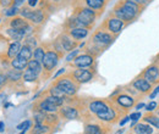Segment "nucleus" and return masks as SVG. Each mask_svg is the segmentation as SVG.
Here are the masks:
<instances>
[{"label": "nucleus", "mask_w": 159, "mask_h": 134, "mask_svg": "<svg viewBox=\"0 0 159 134\" xmlns=\"http://www.w3.org/2000/svg\"><path fill=\"white\" fill-rule=\"evenodd\" d=\"M118 102L124 107H130V106L134 105V99H131L130 96L127 95H120L118 97Z\"/></svg>", "instance_id": "5701e85b"}, {"label": "nucleus", "mask_w": 159, "mask_h": 134, "mask_svg": "<svg viewBox=\"0 0 159 134\" xmlns=\"http://www.w3.org/2000/svg\"><path fill=\"white\" fill-rule=\"evenodd\" d=\"M50 93H52V95L53 96H58V97H64V92L61 90V89H59L58 87L57 88H52L50 89Z\"/></svg>", "instance_id": "473e14b6"}, {"label": "nucleus", "mask_w": 159, "mask_h": 134, "mask_svg": "<svg viewBox=\"0 0 159 134\" xmlns=\"http://www.w3.org/2000/svg\"><path fill=\"white\" fill-rule=\"evenodd\" d=\"M156 106H157V104L153 101V102H151L149 105H147V110H148V111H153V110L156 109Z\"/></svg>", "instance_id": "ea45409f"}, {"label": "nucleus", "mask_w": 159, "mask_h": 134, "mask_svg": "<svg viewBox=\"0 0 159 134\" xmlns=\"http://www.w3.org/2000/svg\"><path fill=\"white\" fill-rule=\"evenodd\" d=\"M94 40L98 43V44H102V45H108L113 41V38L110 34L105 33V32H98L96 36H94Z\"/></svg>", "instance_id": "1a4fd4ad"}, {"label": "nucleus", "mask_w": 159, "mask_h": 134, "mask_svg": "<svg viewBox=\"0 0 159 134\" xmlns=\"http://www.w3.org/2000/svg\"><path fill=\"white\" fill-rule=\"evenodd\" d=\"M25 1H26V0H15V1H14V5H15L16 7H19V6H20V5H22Z\"/></svg>", "instance_id": "c03bdc74"}, {"label": "nucleus", "mask_w": 159, "mask_h": 134, "mask_svg": "<svg viewBox=\"0 0 159 134\" xmlns=\"http://www.w3.org/2000/svg\"><path fill=\"white\" fill-rule=\"evenodd\" d=\"M30 126H31V122H30V121H25L23 123H21V124L17 126V129H19V131H26Z\"/></svg>", "instance_id": "f704fd0d"}, {"label": "nucleus", "mask_w": 159, "mask_h": 134, "mask_svg": "<svg viewBox=\"0 0 159 134\" xmlns=\"http://www.w3.org/2000/svg\"><path fill=\"white\" fill-rule=\"evenodd\" d=\"M84 134H102L100 132V128L98 126H94V124H89L84 129Z\"/></svg>", "instance_id": "bb28decb"}, {"label": "nucleus", "mask_w": 159, "mask_h": 134, "mask_svg": "<svg viewBox=\"0 0 159 134\" xmlns=\"http://www.w3.org/2000/svg\"><path fill=\"white\" fill-rule=\"evenodd\" d=\"M7 78L9 79H11V80H17V79H20L21 78V72L20 70H11V71H9L7 72Z\"/></svg>", "instance_id": "c85d7f7f"}, {"label": "nucleus", "mask_w": 159, "mask_h": 134, "mask_svg": "<svg viewBox=\"0 0 159 134\" xmlns=\"http://www.w3.org/2000/svg\"><path fill=\"white\" fill-rule=\"evenodd\" d=\"M26 45L30 46L31 49H33V48L37 45V41H36V39L34 38H28L27 40H26Z\"/></svg>", "instance_id": "c9c22d12"}, {"label": "nucleus", "mask_w": 159, "mask_h": 134, "mask_svg": "<svg viewBox=\"0 0 159 134\" xmlns=\"http://www.w3.org/2000/svg\"><path fill=\"white\" fill-rule=\"evenodd\" d=\"M158 94H159V87L156 89V90H154V92H153V93H152V94H151V99H154V97L158 95Z\"/></svg>", "instance_id": "a18cd8bd"}, {"label": "nucleus", "mask_w": 159, "mask_h": 134, "mask_svg": "<svg viewBox=\"0 0 159 134\" xmlns=\"http://www.w3.org/2000/svg\"><path fill=\"white\" fill-rule=\"evenodd\" d=\"M61 114L65 116L66 118H69V119H74V118L77 117V111L75 109H72V107H65L61 111Z\"/></svg>", "instance_id": "b1692460"}, {"label": "nucleus", "mask_w": 159, "mask_h": 134, "mask_svg": "<svg viewBox=\"0 0 159 134\" xmlns=\"http://www.w3.org/2000/svg\"><path fill=\"white\" fill-rule=\"evenodd\" d=\"M144 121L151 123L152 126H154L156 128H159V118L158 117H154V116H147L144 117Z\"/></svg>", "instance_id": "7c9ffc66"}, {"label": "nucleus", "mask_w": 159, "mask_h": 134, "mask_svg": "<svg viewBox=\"0 0 159 134\" xmlns=\"http://www.w3.org/2000/svg\"><path fill=\"white\" fill-rule=\"evenodd\" d=\"M19 11H17V7L16 6H14V7H11L7 12H6V16H12V15H16Z\"/></svg>", "instance_id": "4c0bfd02"}, {"label": "nucleus", "mask_w": 159, "mask_h": 134, "mask_svg": "<svg viewBox=\"0 0 159 134\" xmlns=\"http://www.w3.org/2000/svg\"><path fill=\"white\" fill-rule=\"evenodd\" d=\"M139 117H141V114H139V112H136V114H132V115L130 116V118L132 119V124H131L132 127H134V124H135V122H136V121L139 119Z\"/></svg>", "instance_id": "e433bc0d"}, {"label": "nucleus", "mask_w": 159, "mask_h": 134, "mask_svg": "<svg viewBox=\"0 0 159 134\" xmlns=\"http://www.w3.org/2000/svg\"><path fill=\"white\" fill-rule=\"evenodd\" d=\"M122 132H124V129H120V131H118L115 134H122Z\"/></svg>", "instance_id": "864d4df0"}, {"label": "nucleus", "mask_w": 159, "mask_h": 134, "mask_svg": "<svg viewBox=\"0 0 159 134\" xmlns=\"http://www.w3.org/2000/svg\"><path fill=\"white\" fill-rule=\"evenodd\" d=\"M97 115H98V117H99L100 119H103V121H111V119L115 117V112H114V110L107 107L104 111H102V112L97 114Z\"/></svg>", "instance_id": "4468645a"}, {"label": "nucleus", "mask_w": 159, "mask_h": 134, "mask_svg": "<svg viewBox=\"0 0 159 134\" xmlns=\"http://www.w3.org/2000/svg\"><path fill=\"white\" fill-rule=\"evenodd\" d=\"M60 43H61V50H66V51H70V50H72L76 46V43L72 41L71 39H69L66 36H62L61 37Z\"/></svg>", "instance_id": "9b49d317"}, {"label": "nucleus", "mask_w": 159, "mask_h": 134, "mask_svg": "<svg viewBox=\"0 0 159 134\" xmlns=\"http://www.w3.org/2000/svg\"><path fill=\"white\" fill-rule=\"evenodd\" d=\"M21 15L25 17V19H31L32 22L34 23H40L43 19H44V15L40 10H28V9H23L21 11Z\"/></svg>", "instance_id": "7ed1b4c3"}, {"label": "nucleus", "mask_w": 159, "mask_h": 134, "mask_svg": "<svg viewBox=\"0 0 159 134\" xmlns=\"http://www.w3.org/2000/svg\"><path fill=\"white\" fill-rule=\"evenodd\" d=\"M122 27H124V22L118 17L116 19H110L108 21V28L113 33H119L122 29Z\"/></svg>", "instance_id": "423d86ee"}, {"label": "nucleus", "mask_w": 159, "mask_h": 134, "mask_svg": "<svg viewBox=\"0 0 159 134\" xmlns=\"http://www.w3.org/2000/svg\"><path fill=\"white\" fill-rule=\"evenodd\" d=\"M23 79L26 82H33V80L37 79V73L33 72V71H31V70H27L25 72V75H23Z\"/></svg>", "instance_id": "cd10ccee"}, {"label": "nucleus", "mask_w": 159, "mask_h": 134, "mask_svg": "<svg viewBox=\"0 0 159 134\" xmlns=\"http://www.w3.org/2000/svg\"><path fill=\"white\" fill-rule=\"evenodd\" d=\"M134 87L136 89H139L141 92H148L151 89V84L147 79H137L135 83H134Z\"/></svg>", "instance_id": "ddd939ff"}, {"label": "nucleus", "mask_w": 159, "mask_h": 134, "mask_svg": "<svg viewBox=\"0 0 159 134\" xmlns=\"http://www.w3.org/2000/svg\"><path fill=\"white\" fill-rule=\"evenodd\" d=\"M37 2H38V0H28V5L30 6H36Z\"/></svg>", "instance_id": "de8ad7c7"}, {"label": "nucleus", "mask_w": 159, "mask_h": 134, "mask_svg": "<svg viewBox=\"0 0 159 134\" xmlns=\"http://www.w3.org/2000/svg\"><path fill=\"white\" fill-rule=\"evenodd\" d=\"M134 1H136L137 4L142 5V6H143V5H147V4L149 2V0H134Z\"/></svg>", "instance_id": "79ce46f5"}, {"label": "nucleus", "mask_w": 159, "mask_h": 134, "mask_svg": "<svg viewBox=\"0 0 159 134\" xmlns=\"http://www.w3.org/2000/svg\"><path fill=\"white\" fill-rule=\"evenodd\" d=\"M77 54H79V50H74V51H72V53L66 58V61H71L72 58H76V55H77Z\"/></svg>", "instance_id": "58836bf2"}, {"label": "nucleus", "mask_w": 159, "mask_h": 134, "mask_svg": "<svg viewBox=\"0 0 159 134\" xmlns=\"http://www.w3.org/2000/svg\"><path fill=\"white\" fill-rule=\"evenodd\" d=\"M7 33H9V36L14 39V40H21V39L25 37V34H23L22 31H20V29H15V28L9 29Z\"/></svg>", "instance_id": "393cba45"}, {"label": "nucleus", "mask_w": 159, "mask_h": 134, "mask_svg": "<svg viewBox=\"0 0 159 134\" xmlns=\"http://www.w3.org/2000/svg\"><path fill=\"white\" fill-rule=\"evenodd\" d=\"M11 65H12V67H14V68L20 70L21 71V70L26 68V66L28 65V61H27V60H25V58H14V60H12Z\"/></svg>", "instance_id": "a211bd4d"}, {"label": "nucleus", "mask_w": 159, "mask_h": 134, "mask_svg": "<svg viewBox=\"0 0 159 134\" xmlns=\"http://www.w3.org/2000/svg\"><path fill=\"white\" fill-rule=\"evenodd\" d=\"M11 27L15 28V29H20V31H22V29H25V28L28 27V23L22 19H14L12 21H11Z\"/></svg>", "instance_id": "dca6fc26"}, {"label": "nucleus", "mask_w": 159, "mask_h": 134, "mask_svg": "<svg viewBox=\"0 0 159 134\" xmlns=\"http://www.w3.org/2000/svg\"><path fill=\"white\" fill-rule=\"evenodd\" d=\"M86 4L92 10H99L105 5V0H86Z\"/></svg>", "instance_id": "2eb2a0df"}, {"label": "nucleus", "mask_w": 159, "mask_h": 134, "mask_svg": "<svg viewBox=\"0 0 159 134\" xmlns=\"http://www.w3.org/2000/svg\"><path fill=\"white\" fill-rule=\"evenodd\" d=\"M74 76L80 83H86L89 79H92V73L88 70H76L74 72Z\"/></svg>", "instance_id": "6e6552de"}, {"label": "nucleus", "mask_w": 159, "mask_h": 134, "mask_svg": "<svg viewBox=\"0 0 159 134\" xmlns=\"http://www.w3.org/2000/svg\"><path fill=\"white\" fill-rule=\"evenodd\" d=\"M44 55H45V53H44V50L42 48H37L34 50V60H37L38 62H43Z\"/></svg>", "instance_id": "c756f323"}, {"label": "nucleus", "mask_w": 159, "mask_h": 134, "mask_svg": "<svg viewBox=\"0 0 159 134\" xmlns=\"http://www.w3.org/2000/svg\"><path fill=\"white\" fill-rule=\"evenodd\" d=\"M43 119H44V115H37L36 116V122H37V124H40V123L43 122Z\"/></svg>", "instance_id": "a19ab883"}, {"label": "nucleus", "mask_w": 159, "mask_h": 134, "mask_svg": "<svg viewBox=\"0 0 159 134\" xmlns=\"http://www.w3.org/2000/svg\"><path fill=\"white\" fill-rule=\"evenodd\" d=\"M89 109H91L92 112H94V114H99V112L104 111V110L107 109V105H105L104 102H102V101H94V102L91 104Z\"/></svg>", "instance_id": "f3484780"}, {"label": "nucleus", "mask_w": 159, "mask_h": 134, "mask_svg": "<svg viewBox=\"0 0 159 134\" xmlns=\"http://www.w3.org/2000/svg\"><path fill=\"white\" fill-rule=\"evenodd\" d=\"M129 119H131V118H130V117H125V118H124V119L120 122V126H124V124H126V123L129 122Z\"/></svg>", "instance_id": "49530a36"}, {"label": "nucleus", "mask_w": 159, "mask_h": 134, "mask_svg": "<svg viewBox=\"0 0 159 134\" xmlns=\"http://www.w3.org/2000/svg\"><path fill=\"white\" fill-rule=\"evenodd\" d=\"M27 67H28V70L36 72L37 75L39 73L40 70H42V67H40V62H38L37 60H32V61H30L28 65H27Z\"/></svg>", "instance_id": "a878e982"}, {"label": "nucleus", "mask_w": 159, "mask_h": 134, "mask_svg": "<svg viewBox=\"0 0 159 134\" xmlns=\"http://www.w3.org/2000/svg\"><path fill=\"white\" fill-rule=\"evenodd\" d=\"M57 87L59 89H61L67 95H72V94L76 93V85L71 80H69V79H61V80H59Z\"/></svg>", "instance_id": "39448f33"}, {"label": "nucleus", "mask_w": 159, "mask_h": 134, "mask_svg": "<svg viewBox=\"0 0 159 134\" xmlns=\"http://www.w3.org/2000/svg\"><path fill=\"white\" fill-rule=\"evenodd\" d=\"M64 71H65V70H64V68H61V70H60L59 72H58V73H57V75H55V77H58V76H59V75H61V73H62V72H64Z\"/></svg>", "instance_id": "603ef678"}, {"label": "nucleus", "mask_w": 159, "mask_h": 134, "mask_svg": "<svg viewBox=\"0 0 159 134\" xmlns=\"http://www.w3.org/2000/svg\"><path fill=\"white\" fill-rule=\"evenodd\" d=\"M12 2V0H1V5L2 6H9Z\"/></svg>", "instance_id": "37998d69"}, {"label": "nucleus", "mask_w": 159, "mask_h": 134, "mask_svg": "<svg viewBox=\"0 0 159 134\" xmlns=\"http://www.w3.org/2000/svg\"><path fill=\"white\" fill-rule=\"evenodd\" d=\"M70 34L72 36V38L75 39H82L84 37H87L88 34V31L86 28H82V27H76V28H72L70 31Z\"/></svg>", "instance_id": "f8f14e48"}, {"label": "nucleus", "mask_w": 159, "mask_h": 134, "mask_svg": "<svg viewBox=\"0 0 159 134\" xmlns=\"http://www.w3.org/2000/svg\"><path fill=\"white\" fill-rule=\"evenodd\" d=\"M115 15H116V17L120 19L121 21H129V22H131V21H134V19H136V16H137L139 14H137L134 9L126 6V5H124V4L121 2L119 6L115 9Z\"/></svg>", "instance_id": "f257e3e1"}, {"label": "nucleus", "mask_w": 159, "mask_h": 134, "mask_svg": "<svg viewBox=\"0 0 159 134\" xmlns=\"http://www.w3.org/2000/svg\"><path fill=\"white\" fill-rule=\"evenodd\" d=\"M93 63V58L89 56V55H81L79 58H75V65L77 67L81 68H84V67H88Z\"/></svg>", "instance_id": "0eeeda50"}, {"label": "nucleus", "mask_w": 159, "mask_h": 134, "mask_svg": "<svg viewBox=\"0 0 159 134\" xmlns=\"http://www.w3.org/2000/svg\"><path fill=\"white\" fill-rule=\"evenodd\" d=\"M21 46L20 43L19 41H15V43H12L11 45H10V48H9V51H7V55L10 56V58H14V56H16V55H19V53H20L21 50Z\"/></svg>", "instance_id": "4be33fe9"}, {"label": "nucleus", "mask_w": 159, "mask_h": 134, "mask_svg": "<svg viewBox=\"0 0 159 134\" xmlns=\"http://www.w3.org/2000/svg\"><path fill=\"white\" fill-rule=\"evenodd\" d=\"M159 77V70L156 66H151L147 71H146V79L148 82H156Z\"/></svg>", "instance_id": "9d476101"}, {"label": "nucleus", "mask_w": 159, "mask_h": 134, "mask_svg": "<svg viewBox=\"0 0 159 134\" xmlns=\"http://www.w3.org/2000/svg\"><path fill=\"white\" fill-rule=\"evenodd\" d=\"M39 107L42 111H47V112H54V111H57V109H58L57 105H54L53 102H50V101H48V100L43 101L39 105Z\"/></svg>", "instance_id": "6ab92c4d"}, {"label": "nucleus", "mask_w": 159, "mask_h": 134, "mask_svg": "<svg viewBox=\"0 0 159 134\" xmlns=\"http://www.w3.org/2000/svg\"><path fill=\"white\" fill-rule=\"evenodd\" d=\"M135 132L137 134H152L153 133V128L147 126V124L141 123V124H137L135 127Z\"/></svg>", "instance_id": "aec40b11"}, {"label": "nucleus", "mask_w": 159, "mask_h": 134, "mask_svg": "<svg viewBox=\"0 0 159 134\" xmlns=\"http://www.w3.org/2000/svg\"><path fill=\"white\" fill-rule=\"evenodd\" d=\"M44 132H47V127H43L40 124H37L36 128L33 129V134H40V133H44Z\"/></svg>", "instance_id": "72a5a7b5"}, {"label": "nucleus", "mask_w": 159, "mask_h": 134, "mask_svg": "<svg viewBox=\"0 0 159 134\" xmlns=\"http://www.w3.org/2000/svg\"><path fill=\"white\" fill-rule=\"evenodd\" d=\"M58 63V54L55 51H48L45 53L44 58H43V66L45 70L50 71L53 70Z\"/></svg>", "instance_id": "20e7f679"}, {"label": "nucleus", "mask_w": 159, "mask_h": 134, "mask_svg": "<svg viewBox=\"0 0 159 134\" xmlns=\"http://www.w3.org/2000/svg\"><path fill=\"white\" fill-rule=\"evenodd\" d=\"M17 56L21 58H25V60L28 61L30 58H32V49H31L30 46H27V45H23V46L21 48L20 53H19Z\"/></svg>", "instance_id": "412c9836"}, {"label": "nucleus", "mask_w": 159, "mask_h": 134, "mask_svg": "<svg viewBox=\"0 0 159 134\" xmlns=\"http://www.w3.org/2000/svg\"><path fill=\"white\" fill-rule=\"evenodd\" d=\"M144 106H146L144 104H139V105H137V107H136V109H137V110H141V109H142V107H144Z\"/></svg>", "instance_id": "3c124183"}, {"label": "nucleus", "mask_w": 159, "mask_h": 134, "mask_svg": "<svg viewBox=\"0 0 159 134\" xmlns=\"http://www.w3.org/2000/svg\"><path fill=\"white\" fill-rule=\"evenodd\" d=\"M5 80H6V77L5 76H2V75H0V87L5 83Z\"/></svg>", "instance_id": "09e8293b"}, {"label": "nucleus", "mask_w": 159, "mask_h": 134, "mask_svg": "<svg viewBox=\"0 0 159 134\" xmlns=\"http://www.w3.org/2000/svg\"><path fill=\"white\" fill-rule=\"evenodd\" d=\"M76 19L82 26H91L96 19V14L92 9H81Z\"/></svg>", "instance_id": "f03ea898"}, {"label": "nucleus", "mask_w": 159, "mask_h": 134, "mask_svg": "<svg viewBox=\"0 0 159 134\" xmlns=\"http://www.w3.org/2000/svg\"><path fill=\"white\" fill-rule=\"evenodd\" d=\"M47 100L48 101H50V102H53L54 105H57V106H60V105H62V102H64V99L62 97H58V96H49V97H47Z\"/></svg>", "instance_id": "2f4dec72"}, {"label": "nucleus", "mask_w": 159, "mask_h": 134, "mask_svg": "<svg viewBox=\"0 0 159 134\" xmlns=\"http://www.w3.org/2000/svg\"><path fill=\"white\" fill-rule=\"evenodd\" d=\"M4 129H5V124H4V122H0V133L4 132Z\"/></svg>", "instance_id": "8fccbe9b"}]
</instances>
